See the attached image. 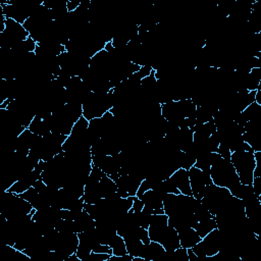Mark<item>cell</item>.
<instances>
[{"label": "cell", "mask_w": 261, "mask_h": 261, "mask_svg": "<svg viewBox=\"0 0 261 261\" xmlns=\"http://www.w3.org/2000/svg\"><path fill=\"white\" fill-rule=\"evenodd\" d=\"M210 177L214 185L224 187L229 190H232L241 184L239 176L231 160L223 159L217 152H212Z\"/></svg>", "instance_id": "cell-1"}, {"label": "cell", "mask_w": 261, "mask_h": 261, "mask_svg": "<svg viewBox=\"0 0 261 261\" xmlns=\"http://www.w3.org/2000/svg\"><path fill=\"white\" fill-rule=\"evenodd\" d=\"M114 105L113 90L108 93L91 92L83 103V116L88 120L101 117Z\"/></svg>", "instance_id": "cell-2"}, {"label": "cell", "mask_w": 261, "mask_h": 261, "mask_svg": "<svg viewBox=\"0 0 261 261\" xmlns=\"http://www.w3.org/2000/svg\"><path fill=\"white\" fill-rule=\"evenodd\" d=\"M231 162L233 164L240 183L244 185H252L254 179L255 158L254 151H235L232 152Z\"/></svg>", "instance_id": "cell-3"}, {"label": "cell", "mask_w": 261, "mask_h": 261, "mask_svg": "<svg viewBox=\"0 0 261 261\" xmlns=\"http://www.w3.org/2000/svg\"><path fill=\"white\" fill-rule=\"evenodd\" d=\"M220 247V232L216 227L201 239L193 248V252L200 258L212 257L219 252Z\"/></svg>", "instance_id": "cell-4"}, {"label": "cell", "mask_w": 261, "mask_h": 261, "mask_svg": "<svg viewBox=\"0 0 261 261\" xmlns=\"http://www.w3.org/2000/svg\"><path fill=\"white\" fill-rule=\"evenodd\" d=\"M189 179H190V186L192 190V195L194 198L199 199L201 192L203 189L212 183L211 177L209 173L203 172L196 167H192L189 171ZM200 200V199H199Z\"/></svg>", "instance_id": "cell-5"}, {"label": "cell", "mask_w": 261, "mask_h": 261, "mask_svg": "<svg viewBox=\"0 0 261 261\" xmlns=\"http://www.w3.org/2000/svg\"><path fill=\"white\" fill-rule=\"evenodd\" d=\"M169 226V216L165 214H153L149 227L148 234L151 241L159 242L162 234Z\"/></svg>", "instance_id": "cell-6"}, {"label": "cell", "mask_w": 261, "mask_h": 261, "mask_svg": "<svg viewBox=\"0 0 261 261\" xmlns=\"http://www.w3.org/2000/svg\"><path fill=\"white\" fill-rule=\"evenodd\" d=\"M171 180L177 187V189L181 192V194L187 195V196H193L192 190L190 186V179H189V173L185 169H179L176 171L171 177Z\"/></svg>", "instance_id": "cell-7"}, {"label": "cell", "mask_w": 261, "mask_h": 261, "mask_svg": "<svg viewBox=\"0 0 261 261\" xmlns=\"http://www.w3.org/2000/svg\"><path fill=\"white\" fill-rule=\"evenodd\" d=\"M166 255V249L159 242L151 241L149 244H145L141 258L145 261H162Z\"/></svg>", "instance_id": "cell-8"}, {"label": "cell", "mask_w": 261, "mask_h": 261, "mask_svg": "<svg viewBox=\"0 0 261 261\" xmlns=\"http://www.w3.org/2000/svg\"><path fill=\"white\" fill-rule=\"evenodd\" d=\"M159 243L164 246L167 252H173L176 249L181 247L180 237L178 231L173 226H168L165 233L162 234Z\"/></svg>", "instance_id": "cell-9"}, {"label": "cell", "mask_w": 261, "mask_h": 261, "mask_svg": "<svg viewBox=\"0 0 261 261\" xmlns=\"http://www.w3.org/2000/svg\"><path fill=\"white\" fill-rule=\"evenodd\" d=\"M179 237H180V243L181 247L184 248H193L198 242L201 241V237L198 235L196 230L194 227H185L180 230L179 232Z\"/></svg>", "instance_id": "cell-10"}, {"label": "cell", "mask_w": 261, "mask_h": 261, "mask_svg": "<svg viewBox=\"0 0 261 261\" xmlns=\"http://www.w3.org/2000/svg\"><path fill=\"white\" fill-rule=\"evenodd\" d=\"M139 199L142 200L145 207L152 209V211L164 208V198L153 190L146 191Z\"/></svg>", "instance_id": "cell-11"}, {"label": "cell", "mask_w": 261, "mask_h": 261, "mask_svg": "<svg viewBox=\"0 0 261 261\" xmlns=\"http://www.w3.org/2000/svg\"><path fill=\"white\" fill-rule=\"evenodd\" d=\"M127 254L135 257H141L145 244L138 237H129L124 239Z\"/></svg>", "instance_id": "cell-12"}, {"label": "cell", "mask_w": 261, "mask_h": 261, "mask_svg": "<svg viewBox=\"0 0 261 261\" xmlns=\"http://www.w3.org/2000/svg\"><path fill=\"white\" fill-rule=\"evenodd\" d=\"M99 186H100L102 198H108L109 196L116 193L115 182L113 180H111L110 177L107 176L106 174H104L103 177L101 178V180L99 182Z\"/></svg>", "instance_id": "cell-13"}, {"label": "cell", "mask_w": 261, "mask_h": 261, "mask_svg": "<svg viewBox=\"0 0 261 261\" xmlns=\"http://www.w3.org/2000/svg\"><path fill=\"white\" fill-rule=\"evenodd\" d=\"M216 227H217V224H216V220H215L214 216L204 219V220H200L194 226V229L196 230V232L198 233V235L201 238H204L207 234H209L211 231H213Z\"/></svg>", "instance_id": "cell-14"}, {"label": "cell", "mask_w": 261, "mask_h": 261, "mask_svg": "<svg viewBox=\"0 0 261 261\" xmlns=\"http://www.w3.org/2000/svg\"><path fill=\"white\" fill-rule=\"evenodd\" d=\"M134 212H135V211H134ZM135 214H136V218H137L138 224H139L141 227L148 230L149 224H150V221H151V218H152V215H153L152 209H150V208L144 206V208H143L141 211L135 212Z\"/></svg>", "instance_id": "cell-15"}, {"label": "cell", "mask_w": 261, "mask_h": 261, "mask_svg": "<svg viewBox=\"0 0 261 261\" xmlns=\"http://www.w3.org/2000/svg\"><path fill=\"white\" fill-rule=\"evenodd\" d=\"M109 246L111 247L112 255H114V256H123V255L127 254L124 239L122 237H120L119 235H116L114 237V239L112 240V242L110 243Z\"/></svg>", "instance_id": "cell-16"}, {"label": "cell", "mask_w": 261, "mask_h": 261, "mask_svg": "<svg viewBox=\"0 0 261 261\" xmlns=\"http://www.w3.org/2000/svg\"><path fill=\"white\" fill-rule=\"evenodd\" d=\"M111 255L105 253L92 252L86 261H108Z\"/></svg>", "instance_id": "cell-17"}, {"label": "cell", "mask_w": 261, "mask_h": 261, "mask_svg": "<svg viewBox=\"0 0 261 261\" xmlns=\"http://www.w3.org/2000/svg\"><path fill=\"white\" fill-rule=\"evenodd\" d=\"M217 153L226 160H231V155H232V151L230 150V148L226 145L223 144H219L218 149H217Z\"/></svg>", "instance_id": "cell-18"}, {"label": "cell", "mask_w": 261, "mask_h": 261, "mask_svg": "<svg viewBox=\"0 0 261 261\" xmlns=\"http://www.w3.org/2000/svg\"><path fill=\"white\" fill-rule=\"evenodd\" d=\"M153 71H154V70L152 69L151 66H144V67H141L140 71H139L138 73H136V75H137L141 80H143L144 78L150 76Z\"/></svg>", "instance_id": "cell-19"}, {"label": "cell", "mask_w": 261, "mask_h": 261, "mask_svg": "<svg viewBox=\"0 0 261 261\" xmlns=\"http://www.w3.org/2000/svg\"><path fill=\"white\" fill-rule=\"evenodd\" d=\"M81 6V0H68L67 8L69 13L75 12Z\"/></svg>", "instance_id": "cell-20"}, {"label": "cell", "mask_w": 261, "mask_h": 261, "mask_svg": "<svg viewBox=\"0 0 261 261\" xmlns=\"http://www.w3.org/2000/svg\"><path fill=\"white\" fill-rule=\"evenodd\" d=\"M132 208H133V210H134L135 212L141 211V210L144 208V204H143L142 200L139 199V198H137V197H135L134 204H133V207H132Z\"/></svg>", "instance_id": "cell-21"}, {"label": "cell", "mask_w": 261, "mask_h": 261, "mask_svg": "<svg viewBox=\"0 0 261 261\" xmlns=\"http://www.w3.org/2000/svg\"><path fill=\"white\" fill-rule=\"evenodd\" d=\"M188 256H189V261H197V260H199V258L193 252L192 248H188Z\"/></svg>", "instance_id": "cell-22"}]
</instances>
